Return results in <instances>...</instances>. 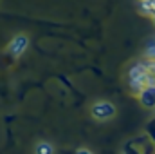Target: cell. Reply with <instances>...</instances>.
Returning a JSON list of instances; mask_svg holds the SVG:
<instances>
[{
	"label": "cell",
	"instance_id": "1",
	"mask_svg": "<svg viewBox=\"0 0 155 154\" xmlns=\"http://www.w3.org/2000/svg\"><path fill=\"white\" fill-rule=\"evenodd\" d=\"M90 114L94 120L97 121H107V120H112L116 116V105L112 102H107V100H97L92 103L90 107Z\"/></svg>",
	"mask_w": 155,
	"mask_h": 154
},
{
	"label": "cell",
	"instance_id": "2",
	"mask_svg": "<svg viewBox=\"0 0 155 154\" xmlns=\"http://www.w3.org/2000/svg\"><path fill=\"white\" fill-rule=\"evenodd\" d=\"M27 47H29V37L27 35H16V37H13L11 42L7 44V53L11 56L18 58V56H22L27 51Z\"/></svg>",
	"mask_w": 155,
	"mask_h": 154
},
{
	"label": "cell",
	"instance_id": "3",
	"mask_svg": "<svg viewBox=\"0 0 155 154\" xmlns=\"http://www.w3.org/2000/svg\"><path fill=\"white\" fill-rule=\"evenodd\" d=\"M137 7H139L141 15H144V16H150L152 18L155 15V0H139Z\"/></svg>",
	"mask_w": 155,
	"mask_h": 154
},
{
	"label": "cell",
	"instance_id": "4",
	"mask_svg": "<svg viewBox=\"0 0 155 154\" xmlns=\"http://www.w3.org/2000/svg\"><path fill=\"white\" fill-rule=\"evenodd\" d=\"M35 154H54V147L49 142H40L35 147Z\"/></svg>",
	"mask_w": 155,
	"mask_h": 154
},
{
	"label": "cell",
	"instance_id": "5",
	"mask_svg": "<svg viewBox=\"0 0 155 154\" xmlns=\"http://www.w3.org/2000/svg\"><path fill=\"white\" fill-rule=\"evenodd\" d=\"M144 56L148 60H155V37L148 40V45H146V51H144Z\"/></svg>",
	"mask_w": 155,
	"mask_h": 154
},
{
	"label": "cell",
	"instance_id": "6",
	"mask_svg": "<svg viewBox=\"0 0 155 154\" xmlns=\"http://www.w3.org/2000/svg\"><path fill=\"white\" fill-rule=\"evenodd\" d=\"M76 154H92L88 149H79V151H76Z\"/></svg>",
	"mask_w": 155,
	"mask_h": 154
},
{
	"label": "cell",
	"instance_id": "7",
	"mask_svg": "<svg viewBox=\"0 0 155 154\" xmlns=\"http://www.w3.org/2000/svg\"><path fill=\"white\" fill-rule=\"evenodd\" d=\"M152 22H153V26H155V15H153V16H152Z\"/></svg>",
	"mask_w": 155,
	"mask_h": 154
}]
</instances>
